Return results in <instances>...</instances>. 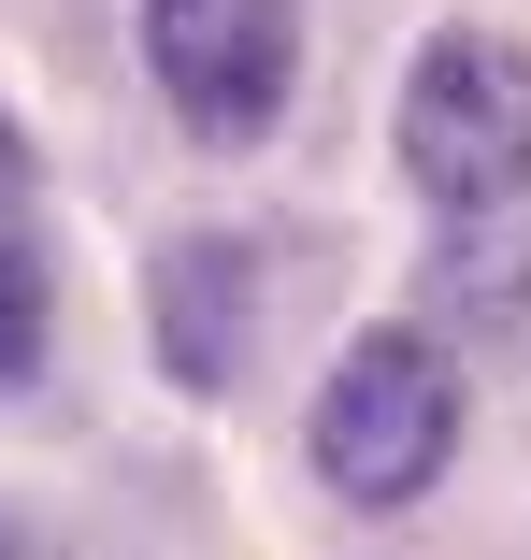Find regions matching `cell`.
Returning a JSON list of instances; mask_svg holds the SVG:
<instances>
[{"label": "cell", "instance_id": "5b68a950", "mask_svg": "<svg viewBox=\"0 0 531 560\" xmlns=\"http://www.w3.org/2000/svg\"><path fill=\"white\" fill-rule=\"evenodd\" d=\"M432 316H446V330H517V316H531V245L503 231V215H446V245H432Z\"/></svg>", "mask_w": 531, "mask_h": 560}, {"label": "cell", "instance_id": "7a4b0ae2", "mask_svg": "<svg viewBox=\"0 0 531 560\" xmlns=\"http://www.w3.org/2000/svg\"><path fill=\"white\" fill-rule=\"evenodd\" d=\"M402 173L446 215H503L531 187V58L503 30H432V58L402 72Z\"/></svg>", "mask_w": 531, "mask_h": 560}, {"label": "cell", "instance_id": "52a82bcc", "mask_svg": "<svg viewBox=\"0 0 531 560\" xmlns=\"http://www.w3.org/2000/svg\"><path fill=\"white\" fill-rule=\"evenodd\" d=\"M0 560H15V532H0Z\"/></svg>", "mask_w": 531, "mask_h": 560}, {"label": "cell", "instance_id": "8992f818", "mask_svg": "<svg viewBox=\"0 0 531 560\" xmlns=\"http://www.w3.org/2000/svg\"><path fill=\"white\" fill-rule=\"evenodd\" d=\"M30 360H44V259L0 231V388H15Z\"/></svg>", "mask_w": 531, "mask_h": 560}, {"label": "cell", "instance_id": "6da1fadb", "mask_svg": "<svg viewBox=\"0 0 531 560\" xmlns=\"http://www.w3.org/2000/svg\"><path fill=\"white\" fill-rule=\"evenodd\" d=\"M460 460V374L432 330H359V346L331 360V388H316V475H331L345 503H416Z\"/></svg>", "mask_w": 531, "mask_h": 560}, {"label": "cell", "instance_id": "3957f363", "mask_svg": "<svg viewBox=\"0 0 531 560\" xmlns=\"http://www.w3.org/2000/svg\"><path fill=\"white\" fill-rule=\"evenodd\" d=\"M144 72L201 144H259L302 86V0H144Z\"/></svg>", "mask_w": 531, "mask_h": 560}, {"label": "cell", "instance_id": "277c9868", "mask_svg": "<svg viewBox=\"0 0 531 560\" xmlns=\"http://www.w3.org/2000/svg\"><path fill=\"white\" fill-rule=\"evenodd\" d=\"M144 330H158V374L173 388H231L245 374V330H259V245L245 231H187L144 288Z\"/></svg>", "mask_w": 531, "mask_h": 560}]
</instances>
